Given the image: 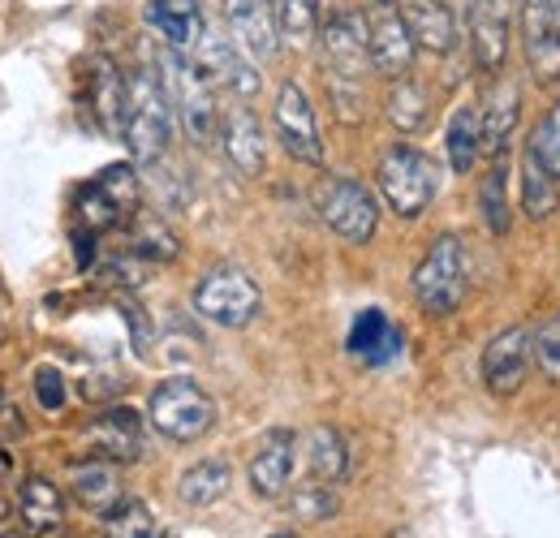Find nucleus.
I'll list each match as a JSON object with an SVG mask.
<instances>
[{"mask_svg": "<svg viewBox=\"0 0 560 538\" xmlns=\"http://www.w3.org/2000/svg\"><path fill=\"white\" fill-rule=\"evenodd\" d=\"M173 95L155 66H139L130 73V113H126V147L139 164H155L173 138Z\"/></svg>", "mask_w": 560, "mask_h": 538, "instance_id": "1", "label": "nucleus"}, {"mask_svg": "<svg viewBox=\"0 0 560 538\" xmlns=\"http://www.w3.org/2000/svg\"><path fill=\"white\" fill-rule=\"evenodd\" d=\"M155 69H160V78H164V86L173 95V108H177L190 142H199V147L211 142L215 126H220V113H215V100H211L208 73L195 66V57H186V52H177L168 44L155 52Z\"/></svg>", "mask_w": 560, "mask_h": 538, "instance_id": "2", "label": "nucleus"}, {"mask_svg": "<svg viewBox=\"0 0 560 538\" xmlns=\"http://www.w3.org/2000/svg\"><path fill=\"white\" fill-rule=\"evenodd\" d=\"M466 246L457 233H440L431 237L427 255L415 268V297L427 315H453L462 311L466 302V289H470V276H466Z\"/></svg>", "mask_w": 560, "mask_h": 538, "instance_id": "3", "label": "nucleus"}, {"mask_svg": "<svg viewBox=\"0 0 560 538\" xmlns=\"http://www.w3.org/2000/svg\"><path fill=\"white\" fill-rule=\"evenodd\" d=\"M375 182H380L384 202L401 220H419L422 211L431 207V199H435V164L422 155L419 147H410V142H397V147H388L380 155Z\"/></svg>", "mask_w": 560, "mask_h": 538, "instance_id": "4", "label": "nucleus"}, {"mask_svg": "<svg viewBox=\"0 0 560 538\" xmlns=\"http://www.w3.org/2000/svg\"><path fill=\"white\" fill-rule=\"evenodd\" d=\"M147 413H151V426H155L164 440L195 444V440L208 435L211 422H215V401H211L195 379L173 375V379H164V384L151 393Z\"/></svg>", "mask_w": 560, "mask_h": 538, "instance_id": "5", "label": "nucleus"}, {"mask_svg": "<svg viewBox=\"0 0 560 538\" xmlns=\"http://www.w3.org/2000/svg\"><path fill=\"white\" fill-rule=\"evenodd\" d=\"M195 311L220 328H246L264 311V293L246 271L224 264L195 284Z\"/></svg>", "mask_w": 560, "mask_h": 538, "instance_id": "6", "label": "nucleus"}, {"mask_svg": "<svg viewBox=\"0 0 560 538\" xmlns=\"http://www.w3.org/2000/svg\"><path fill=\"white\" fill-rule=\"evenodd\" d=\"M315 202H319L324 224L337 237L353 242V246H366L375 237V229H380V202H375V195L362 182H353V177H328L319 186Z\"/></svg>", "mask_w": 560, "mask_h": 538, "instance_id": "7", "label": "nucleus"}, {"mask_svg": "<svg viewBox=\"0 0 560 538\" xmlns=\"http://www.w3.org/2000/svg\"><path fill=\"white\" fill-rule=\"evenodd\" d=\"M366 31H371V69H380L384 78H406L419 44L410 35L401 0H366Z\"/></svg>", "mask_w": 560, "mask_h": 538, "instance_id": "8", "label": "nucleus"}, {"mask_svg": "<svg viewBox=\"0 0 560 538\" xmlns=\"http://www.w3.org/2000/svg\"><path fill=\"white\" fill-rule=\"evenodd\" d=\"M522 52L539 86L560 82V0H522Z\"/></svg>", "mask_w": 560, "mask_h": 538, "instance_id": "9", "label": "nucleus"}, {"mask_svg": "<svg viewBox=\"0 0 560 538\" xmlns=\"http://www.w3.org/2000/svg\"><path fill=\"white\" fill-rule=\"evenodd\" d=\"M272 121H277L280 147L298 164H324V138H319V121H315V104L298 82H284L277 91Z\"/></svg>", "mask_w": 560, "mask_h": 538, "instance_id": "10", "label": "nucleus"}, {"mask_svg": "<svg viewBox=\"0 0 560 538\" xmlns=\"http://www.w3.org/2000/svg\"><path fill=\"white\" fill-rule=\"evenodd\" d=\"M324 61L328 78H358L371 66V31H366V13L362 9H337L324 17Z\"/></svg>", "mask_w": 560, "mask_h": 538, "instance_id": "11", "label": "nucleus"}, {"mask_svg": "<svg viewBox=\"0 0 560 538\" xmlns=\"http://www.w3.org/2000/svg\"><path fill=\"white\" fill-rule=\"evenodd\" d=\"M530 358H535V332L530 328L513 324V328L495 332L483 349V384H488L491 397H513L526 384Z\"/></svg>", "mask_w": 560, "mask_h": 538, "instance_id": "12", "label": "nucleus"}, {"mask_svg": "<svg viewBox=\"0 0 560 538\" xmlns=\"http://www.w3.org/2000/svg\"><path fill=\"white\" fill-rule=\"evenodd\" d=\"M82 448L91 457H104V461H139L142 457V418L130 405H108L104 413H95L86 426H82Z\"/></svg>", "mask_w": 560, "mask_h": 538, "instance_id": "13", "label": "nucleus"}, {"mask_svg": "<svg viewBox=\"0 0 560 538\" xmlns=\"http://www.w3.org/2000/svg\"><path fill=\"white\" fill-rule=\"evenodd\" d=\"M224 17H229V35L233 44L255 57L268 61L280 48V17L272 9V0H224Z\"/></svg>", "mask_w": 560, "mask_h": 538, "instance_id": "14", "label": "nucleus"}, {"mask_svg": "<svg viewBox=\"0 0 560 538\" xmlns=\"http://www.w3.org/2000/svg\"><path fill=\"white\" fill-rule=\"evenodd\" d=\"M517 0H475L470 9V48L483 73H500L509 52V22H513Z\"/></svg>", "mask_w": 560, "mask_h": 538, "instance_id": "15", "label": "nucleus"}, {"mask_svg": "<svg viewBox=\"0 0 560 538\" xmlns=\"http://www.w3.org/2000/svg\"><path fill=\"white\" fill-rule=\"evenodd\" d=\"M195 66L208 73V82H224V86H229L233 95H242V100L259 95V73L237 57L233 39L220 35V31H208V26H203V39L195 44Z\"/></svg>", "mask_w": 560, "mask_h": 538, "instance_id": "16", "label": "nucleus"}, {"mask_svg": "<svg viewBox=\"0 0 560 538\" xmlns=\"http://www.w3.org/2000/svg\"><path fill=\"white\" fill-rule=\"evenodd\" d=\"M293 448H298V435L293 431H268L264 440H259V448H255V457H250V491L259 495V500H277L284 495V487H289V473H293Z\"/></svg>", "mask_w": 560, "mask_h": 538, "instance_id": "17", "label": "nucleus"}, {"mask_svg": "<svg viewBox=\"0 0 560 538\" xmlns=\"http://www.w3.org/2000/svg\"><path fill=\"white\" fill-rule=\"evenodd\" d=\"M220 138H224V155L229 164L242 173V177H259L264 164H268V142H264V126L250 108L233 104L224 113V126H220Z\"/></svg>", "mask_w": 560, "mask_h": 538, "instance_id": "18", "label": "nucleus"}, {"mask_svg": "<svg viewBox=\"0 0 560 538\" xmlns=\"http://www.w3.org/2000/svg\"><path fill=\"white\" fill-rule=\"evenodd\" d=\"M517 113H522V91L509 73H495V82L488 86L483 104H479V117H483V151L491 160H500V151L509 147L513 126H517Z\"/></svg>", "mask_w": 560, "mask_h": 538, "instance_id": "19", "label": "nucleus"}, {"mask_svg": "<svg viewBox=\"0 0 560 538\" xmlns=\"http://www.w3.org/2000/svg\"><path fill=\"white\" fill-rule=\"evenodd\" d=\"M147 26L177 52H195L203 39V9L199 0H147Z\"/></svg>", "mask_w": 560, "mask_h": 538, "instance_id": "20", "label": "nucleus"}, {"mask_svg": "<svg viewBox=\"0 0 560 538\" xmlns=\"http://www.w3.org/2000/svg\"><path fill=\"white\" fill-rule=\"evenodd\" d=\"M91 108L100 117V130L113 138H126V113H130V78L113 61L91 66Z\"/></svg>", "mask_w": 560, "mask_h": 538, "instance_id": "21", "label": "nucleus"}, {"mask_svg": "<svg viewBox=\"0 0 560 538\" xmlns=\"http://www.w3.org/2000/svg\"><path fill=\"white\" fill-rule=\"evenodd\" d=\"M70 487H73V500L86 513H100V517L126 500L121 495V478H117V461H104V457H91V461L73 466Z\"/></svg>", "mask_w": 560, "mask_h": 538, "instance_id": "22", "label": "nucleus"}, {"mask_svg": "<svg viewBox=\"0 0 560 538\" xmlns=\"http://www.w3.org/2000/svg\"><path fill=\"white\" fill-rule=\"evenodd\" d=\"M401 344H406V340L388 324L384 311H375V306L358 311V319H353V328H350L353 358H362V362H371V366H384V362H393V358L401 353Z\"/></svg>", "mask_w": 560, "mask_h": 538, "instance_id": "23", "label": "nucleus"}, {"mask_svg": "<svg viewBox=\"0 0 560 538\" xmlns=\"http://www.w3.org/2000/svg\"><path fill=\"white\" fill-rule=\"evenodd\" d=\"M415 44L427 52H448L457 44V13L440 0H401Z\"/></svg>", "mask_w": 560, "mask_h": 538, "instance_id": "24", "label": "nucleus"}, {"mask_svg": "<svg viewBox=\"0 0 560 538\" xmlns=\"http://www.w3.org/2000/svg\"><path fill=\"white\" fill-rule=\"evenodd\" d=\"M18 517L31 535H57L66 522V500L57 491V482L48 478H26L18 491Z\"/></svg>", "mask_w": 560, "mask_h": 538, "instance_id": "25", "label": "nucleus"}, {"mask_svg": "<svg viewBox=\"0 0 560 538\" xmlns=\"http://www.w3.org/2000/svg\"><path fill=\"white\" fill-rule=\"evenodd\" d=\"M522 207H526L530 220H548L560 207V182L530 142L522 147Z\"/></svg>", "mask_w": 560, "mask_h": 538, "instance_id": "26", "label": "nucleus"}, {"mask_svg": "<svg viewBox=\"0 0 560 538\" xmlns=\"http://www.w3.org/2000/svg\"><path fill=\"white\" fill-rule=\"evenodd\" d=\"M444 147H448V164L453 173H470L479 151H483V117L475 104H462L453 117H448V134H444Z\"/></svg>", "mask_w": 560, "mask_h": 538, "instance_id": "27", "label": "nucleus"}, {"mask_svg": "<svg viewBox=\"0 0 560 538\" xmlns=\"http://www.w3.org/2000/svg\"><path fill=\"white\" fill-rule=\"evenodd\" d=\"M306 461L319 482H341L350 473V448L337 426H311L306 435Z\"/></svg>", "mask_w": 560, "mask_h": 538, "instance_id": "28", "label": "nucleus"}, {"mask_svg": "<svg viewBox=\"0 0 560 538\" xmlns=\"http://www.w3.org/2000/svg\"><path fill=\"white\" fill-rule=\"evenodd\" d=\"M229 482H233V466H229V461H195L190 470L182 473L177 495H182L190 508H208V504L229 495Z\"/></svg>", "mask_w": 560, "mask_h": 538, "instance_id": "29", "label": "nucleus"}, {"mask_svg": "<svg viewBox=\"0 0 560 538\" xmlns=\"http://www.w3.org/2000/svg\"><path fill=\"white\" fill-rule=\"evenodd\" d=\"M384 113L393 121V130L401 134H419L431 117V100H427V86H419L415 78H397L388 100H384Z\"/></svg>", "mask_w": 560, "mask_h": 538, "instance_id": "30", "label": "nucleus"}, {"mask_svg": "<svg viewBox=\"0 0 560 538\" xmlns=\"http://www.w3.org/2000/svg\"><path fill=\"white\" fill-rule=\"evenodd\" d=\"M130 250L147 259V264H173L177 259V233L155 215V211H139L135 229H130Z\"/></svg>", "mask_w": 560, "mask_h": 538, "instance_id": "31", "label": "nucleus"}, {"mask_svg": "<svg viewBox=\"0 0 560 538\" xmlns=\"http://www.w3.org/2000/svg\"><path fill=\"white\" fill-rule=\"evenodd\" d=\"M479 211H483V220H488V229L495 237L509 233L513 211H509V164L504 160H491V168L479 182Z\"/></svg>", "mask_w": 560, "mask_h": 538, "instance_id": "32", "label": "nucleus"}, {"mask_svg": "<svg viewBox=\"0 0 560 538\" xmlns=\"http://www.w3.org/2000/svg\"><path fill=\"white\" fill-rule=\"evenodd\" d=\"M319 13H324V0H277L280 39H289L293 48H306L319 35Z\"/></svg>", "mask_w": 560, "mask_h": 538, "instance_id": "33", "label": "nucleus"}, {"mask_svg": "<svg viewBox=\"0 0 560 538\" xmlns=\"http://www.w3.org/2000/svg\"><path fill=\"white\" fill-rule=\"evenodd\" d=\"M337 508H341V500H337V491H332V482H302L293 495H289V517H298V522H311V526H319V522H332L337 517Z\"/></svg>", "mask_w": 560, "mask_h": 538, "instance_id": "34", "label": "nucleus"}, {"mask_svg": "<svg viewBox=\"0 0 560 538\" xmlns=\"http://www.w3.org/2000/svg\"><path fill=\"white\" fill-rule=\"evenodd\" d=\"M104 538H160V530L142 500H121L104 513Z\"/></svg>", "mask_w": 560, "mask_h": 538, "instance_id": "35", "label": "nucleus"}, {"mask_svg": "<svg viewBox=\"0 0 560 538\" xmlns=\"http://www.w3.org/2000/svg\"><path fill=\"white\" fill-rule=\"evenodd\" d=\"M535 151H539V160L552 168V177L560 182V100L544 113V121L530 130V138H526Z\"/></svg>", "mask_w": 560, "mask_h": 538, "instance_id": "36", "label": "nucleus"}, {"mask_svg": "<svg viewBox=\"0 0 560 538\" xmlns=\"http://www.w3.org/2000/svg\"><path fill=\"white\" fill-rule=\"evenodd\" d=\"M535 358H539V371L560 384V311H552L539 324V332H535Z\"/></svg>", "mask_w": 560, "mask_h": 538, "instance_id": "37", "label": "nucleus"}, {"mask_svg": "<svg viewBox=\"0 0 560 538\" xmlns=\"http://www.w3.org/2000/svg\"><path fill=\"white\" fill-rule=\"evenodd\" d=\"M328 91H332V104H337V117L346 126H358L366 117V95H362V82L358 78H328Z\"/></svg>", "mask_w": 560, "mask_h": 538, "instance_id": "38", "label": "nucleus"}, {"mask_svg": "<svg viewBox=\"0 0 560 538\" xmlns=\"http://www.w3.org/2000/svg\"><path fill=\"white\" fill-rule=\"evenodd\" d=\"M35 397H39V405L44 409H61L66 405V379H61V371H52V366H39L35 371Z\"/></svg>", "mask_w": 560, "mask_h": 538, "instance_id": "39", "label": "nucleus"}, {"mask_svg": "<svg viewBox=\"0 0 560 538\" xmlns=\"http://www.w3.org/2000/svg\"><path fill=\"white\" fill-rule=\"evenodd\" d=\"M126 319H130V332H135V349H139L142 358L151 353V324L142 319V311L135 306V302H126V311H121Z\"/></svg>", "mask_w": 560, "mask_h": 538, "instance_id": "40", "label": "nucleus"}, {"mask_svg": "<svg viewBox=\"0 0 560 538\" xmlns=\"http://www.w3.org/2000/svg\"><path fill=\"white\" fill-rule=\"evenodd\" d=\"M440 4H448V9L462 13V17H470V9H475V0H440Z\"/></svg>", "mask_w": 560, "mask_h": 538, "instance_id": "41", "label": "nucleus"}, {"mask_svg": "<svg viewBox=\"0 0 560 538\" xmlns=\"http://www.w3.org/2000/svg\"><path fill=\"white\" fill-rule=\"evenodd\" d=\"M13 470V457H9V448H4V444H0V478H4V473Z\"/></svg>", "mask_w": 560, "mask_h": 538, "instance_id": "42", "label": "nucleus"}, {"mask_svg": "<svg viewBox=\"0 0 560 538\" xmlns=\"http://www.w3.org/2000/svg\"><path fill=\"white\" fill-rule=\"evenodd\" d=\"M268 538H293V535H289V530H277V535H268Z\"/></svg>", "mask_w": 560, "mask_h": 538, "instance_id": "43", "label": "nucleus"}, {"mask_svg": "<svg viewBox=\"0 0 560 538\" xmlns=\"http://www.w3.org/2000/svg\"><path fill=\"white\" fill-rule=\"evenodd\" d=\"M0 538H18V535H0Z\"/></svg>", "mask_w": 560, "mask_h": 538, "instance_id": "44", "label": "nucleus"}]
</instances>
